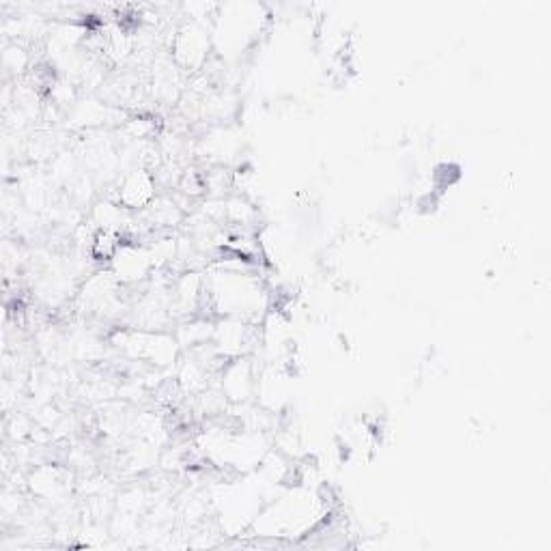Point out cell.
Instances as JSON below:
<instances>
[{
  "label": "cell",
  "mask_w": 551,
  "mask_h": 551,
  "mask_svg": "<svg viewBox=\"0 0 551 551\" xmlns=\"http://www.w3.org/2000/svg\"><path fill=\"white\" fill-rule=\"evenodd\" d=\"M172 63L180 69L198 71L207 65L209 52L213 50L212 28L203 22L186 20L171 35Z\"/></svg>",
  "instance_id": "obj_1"
},
{
  "label": "cell",
  "mask_w": 551,
  "mask_h": 551,
  "mask_svg": "<svg viewBox=\"0 0 551 551\" xmlns=\"http://www.w3.org/2000/svg\"><path fill=\"white\" fill-rule=\"evenodd\" d=\"M112 190H115V194L106 198L119 203L125 212H130V213L145 212V209L157 198L156 172L147 166L132 168V171L119 175L116 186L112 188Z\"/></svg>",
  "instance_id": "obj_2"
},
{
  "label": "cell",
  "mask_w": 551,
  "mask_h": 551,
  "mask_svg": "<svg viewBox=\"0 0 551 551\" xmlns=\"http://www.w3.org/2000/svg\"><path fill=\"white\" fill-rule=\"evenodd\" d=\"M257 377L259 372L248 355L228 360L220 369V392L224 399L233 405H246L257 392Z\"/></svg>",
  "instance_id": "obj_3"
},
{
  "label": "cell",
  "mask_w": 551,
  "mask_h": 551,
  "mask_svg": "<svg viewBox=\"0 0 551 551\" xmlns=\"http://www.w3.org/2000/svg\"><path fill=\"white\" fill-rule=\"evenodd\" d=\"M127 242L125 235L121 231H112V228H97L93 235V242H91L89 248V257L93 259L95 263L100 265H108L112 263V259L119 254V250L124 248V244Z\"/></svg>",
  "instance_id": "obj_4"
},
{
  "label": "cell",
  "mask_w": 551,
  "mask_h": 551,
  "mask_svg": "<svg viewBox=\"0 0 551 551\" xmlns=\"http://www.w3.org/2000/svg\"><path fill=\"white\" fill-rule=\"evenodd\" d=\"M110 108L100 100H78L71 106V125L80 130H93L110 119Z\"/></svg>",
  "instance_id": "obj_5"
},
{
  "label": "cell",
  "mask_w": 551,
  "mask_h": 551,
  "mask_svg": "<svg viewBox=\"0 0 551 551\" xmlns=\"http://www.w3.org/2000/svg\"><path fill=\"white\" fill-rule=\"evenodd\" d=\"M28 484L37 496L52 498L63 489V478H60V469L52 467L50 463H44L37 469H33L28 476Z\"/></svg>",
  "instance_id": "obj_6"
},
{
  "label": "cell",
  "mask_w": 551,
  "mask_h": 551,
  "mask_svg": "<svg viewBox=\"0 0 551 551\" xmlns=\"http://www.w3.org/2000/svg\"><path fill=\"white\" fill-rule=\"evenodd\" d=\"M3 65H4V74L15 76V78H20V76L30 68V52L27 45H24V42L4 44Z\"/></svg>",
  "instance_id": "obj_7"
}]
</instances>
